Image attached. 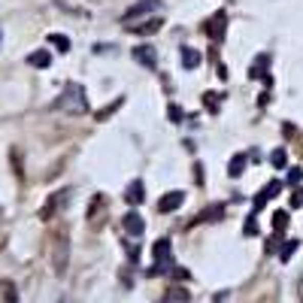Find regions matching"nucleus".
Masks as SVG:
<instances>
[{
  "label": "nucleus",
  "instance_id": "1",
  "mask_svg": "<svg viewBox=\"0 0 303 303\" xmlns=\"http://www.w3.org/2000/svg\"><path fill=\"white\" fill-rule=\"evenodd\" d=\"M55 109H64V112H73V115L88 112V94H85V88L76 85V82H70L67 88H64V94L55 100Z\"/></svg>",
  "mask_w": 303,
  "mask_h": 303
},
{
  "label": "nucleus",
  "instance_id": "2",
  "mask_svg": "<svg viewBox=\"0 0 303 303\" xmlns=\"http://www.w3.org/2000/svg\"><path fill=\"white\" fill-rule=\"evenodd\" d=\"M152 255H155V267H152V273H167V270L173 267V249H170L167 236L158 239V243L152 246Z\"/></svg>",
  "mask_w": 303,
  "mask_h": 303
},
{
  "label": "nucleus",
  "instance_id": "3",
  "mask_svg": "<svg viewBox=\"0 0 303 303\" xmlns=\"http://www.w3.org/2000/svg\"><path fill=\"white\" fill-rule=\"evenodd\" d=\"M158 9H161V0H139V3H134V6L122 15V22L131 25V22H139V18H146L149 12H158Z\"/></svg>",
  "mask_w": 303,
  "mask_h": 303
},
{
  "label": "nucleus",
  "instance_id": "4",
  "mask_svg": "<svg viewBox=\"0 0 303 303\" xmlns=\"http://www.w3.org/2000/svg\"><path fill=\"white\" fill-rule=\"evenodd\" d=\"M225 25H228V12H215L209 22H203V31H206V36H212V39H221L225 36Z\"/></svg>",
  "mask_w": 303,
  "mask_h": 303
},
{
  "label": "nucleus",
  "instance_id": "5",
  "mask_svg": "<svg viewBox=\"0 0 303 303\" xmlns=\"http://www.w3.org/2000/svg\"><path fill=\"white\" fill-rule=\"evenodd\" d=\"M134 61L136 64H143L146 70H155L158 67V52H155L152 46H136L134 49Z\"/></svg>",
  "mask_w": 303,
  "mask_h": 303
},
{
  "label": "nucleus",
  "instance_id": "6",
  "mask_svg": "<svg viewBox=\"0 0 303 303\" xmlns=\"http://www.w3.org/2000/svg\"><path fill=\"white\" fill-rule=\"evenodd\" d=\"M182 203H185V194H182V191H167V194L158 200V209H161V212H173V209H179Z\"/></svg>",
  "mask_w": 303,
  "mask_h": 303
},
{
  "label": "nucleus",
  "instance_id": "7",
  "mask_svg": "<svg viewBox=\"0 0 303 303\" xmlns=\"http://www.w3.org/2000/svg\"><path fill=\"white\" fill-rule=\"evenodd\" d=\"M122 225H125V231L131 236H143V228H146V221H143L139 212H128V215L122 218Z\"/></svg>",
  "mask_w": 303,
  "mask_h": 303
},
{
  "label": "nucleus",
  "instance_id": "8",
  "mask_svg": "<svg viewBox=\"0 0 303 303\" xmlns=\"http://www.w3.org/2000/svg\"><path fill=\"white\" fill-rule=\"evenodd\" d=\"M267 67H270V58H267V55H258V58H255V64L249 67V76H252V79H264V82L270 85Z\"/></svg>",
  "mask_w": 303,
  "mask_h": 303
},
{
  "label": "nucleus",
  "instance_id": "9",
  "mask_svg": "<svg viewBox=\"0 0 303 303\" xmlns=\"http://www.w3.org/2000/svg\"><path fill=\"white\" fill-rule=\"evenodd\" d=\"M279 191H282V182H270L267 188H264L258 197H255V212H258V209H264V206H267V200H273Z\"/></svg>",
  "mask_w": 303,
  "mask_h": 303
},
{
  "label": "nucleus",
  "instance_id": "10",
  "mask_svg": "<svg viewBox=\"0 0 303 303\" xmlns=\"http://www.w3.org/2000/svg\"><path fill=\"white\" fill-rule=\"evenodd\" d=\"M182 64H185L188 70H194L197 64H200V52L191 49V46H185V49H182Z\"/></svg>",
  "mask_w": 303,
  "mask_h": 303
},
{
  "label": "nucleus",
  "instance_id": "11",
  "mask_svg": "<svg viewBox=\"0 0 303 303\" xmlns=\"http://www.w3.org/2000/svg\"><path fill=\"white\" fill-rule=\"evenodd\" d=\"M125 197H128V203H139V200H143V197H146L143 182H131V185H128V191H125Z\"/></svg>",
  "mask_w": 303,
  "mask_h": 303
},
{
  "label": "nucleus",
  "instance_id": "12",
  "mask_svg": "<svg viewBox=\"0 0 303 303\" xmlns=\"http://www.w3.org/2000/svg\"><path fill=\"white\" fill-rule=\"evenodd\" d=\"M246 161H249L246 155H234V158H231V164H228V173H231V176H243V170H246Z\"/></svg>",
  "mask_w": 303,
  "mask_h": 303
},
{
  "label": "nucleus",
  "instance_id": "13",
  "mask_svg": "<svg viewBox=\"0 0 303 303\" xmlns=\"http://www.w3.org/2000/svg\"><path fill=\"white\" fill-rule=\"evenodd\" d=\"M34 67H39V70H46L49 64H52V55L49 52H31V58H28Z\"/></svg>",
  "mask_w": 303,
  "mask_h": 303
},
{
  "label": "nucleus",
  "instance_id": "14",
  "mask_svg": "<svg viewBox=\"0 0 303 303\" xmlns=\"http://www.w3.org/2000/svg\"><path fill=\"white\" fill-rule=\"evenodd\" d=\"M270 164H273L276 170H285V167H288V155H285L282 149H276V152L270 155Z\"/></svg>",
  "mask_w": 303,
  "mask_h": 303
},
{
  "label": "nucleus",
  "instance_id": "15",
  "mask_svg": "<svg viewBox=\"0 0 303 303\" xmlns=\"http://www.w3.org/2000/svg\"><path fill=\"white\" fill-rule=\"evenodd\" d=\"M273 228H276V231H285V228H288V212H285V209L273 212Z\"/></svg>",
  "mask_w": 303,
  "mask_h": 303
},
{
  "label": "nucleus",
  "instance_id": "16",
  "mask_svg": "<svg viewBox=\"0 0 303 303\" xmlns=\"http://www.w3.org/2000/svg\"><path fill=\"white\" fill-rule=\"evenodd\" d=\"M49 39H52V46H55L58 52H70V39L64 34H52Z\"/></svg>",
  "mask_w": 303,
  "mask_h": 303
},
{
  "label": "nucleus",
  "instance_id": "17",
  "mask_svg": "<svg viewBox=\"0 0 303 303\" xmlns=\"http://www.w3.org/2000/svg\"><path fill=\"white\" fill-rule=\"evenodd\" d=\"M294 252H297V239H288V243L282 246V252H279V258H282V261H291V255H294Z\"/></svg>",
  "mask_w": 303,
  "mask_h": 303
},
{
  "label": "nucleus",
  "instance_id": "18",
  "mask_svg": "<svg viewBox=\"0 0 303 303\" xmlns=\"http://www.w3.org/2000/svg\"><path fill=\"white\" fill-rule=\"evenodd\" d=\"M243 234H246V236H258V218H255V215H249V218H246Z\"/></svg>",
  "mask_w": 303,
  "mask_h": 303
},
{
  "label": "nucleus",
  "instance_id": "19",
  "mask_svg": "<svg viewBox=\"0 0 303 303\" xmlns=\"http://www.w3.org/2000/svg\"><path fill=\"white\" fill-rule=\"evenodd\" d=\"M188 297H191V294H188L185 288H170L167 291V300H188Z\"/></svg>",
  "mask_w": 303,
  "mask_h": 303
},
{
  "label": "nucleus",
  "instance_id": "20",
  "mask_svg": "<svg viewBox=\"0 0 303 303\" xmlns=\"http://www.w3.org/2000/svg\"><path fill=\"white\" fill-rule=\"evenodd\" d=\"M167 115H170V122H182V115H185V112H182V106L170 103V106H167Z\"/></svg>",
  "mask_w": 303,
  "mask_h": 303
},
{
  "label": "nucleus",
  "instance_id": "21",
  "mask_svg": "<svg viewBox=\"0 0 303 303\" xmlns=\"http://www.w3.org/2000/svg\"><path fill=\"white\" fill-rule=\"evenodd\" d=\"M152 31H161V18H155V22H149V25L136 28V34H152Z\"/></svg>",
  "mask_w": 303,
  "mask_h": 303
},
{
  "label": "nucleus",
  "instance_id": "22",
  "mask_svg": "<svg viewBox=\"0 0 303 303\" xmlns=\"http://www.w3.org/2000/svg\"><path fill=\"white\" fill-rule=\"evenodd\" d=\"M300 179H303V167H291L288 170V182H291V185H300Z\"/></svg>",
  "mask_w": 303,
  "mask_h": 303
},
{
  "label": "nucleus",
  "instance_id": "23",
  "mask_svg": "<svg viewBox=\"0 0 303 303\" xmlns=\"http://www.w3.org/2000/svg\"><path fill=\"white\" fill-rule=\"evenodd\" d=\"M203 100L209 103V109H212V112H218V103H221V97H218V94H206Z\"/></svg>",
  "mask_w": 303,
  "mask_h": 303
},
{
  "label": "nucleus",
  "instance_id": "24",
  "mask_svg": "<svg viewBox=\"0 0 303 303\" xmlns=\"http://www.w3.org/2000/svg\"><path fill=\"white\" fill-rule=\"evenodd\" d=\"M300 203H303V191H297V194L291 197V206H300Z\"/></svg>",
  "mask_w": 303,
  "mask_h": 303
}]
</instances>
